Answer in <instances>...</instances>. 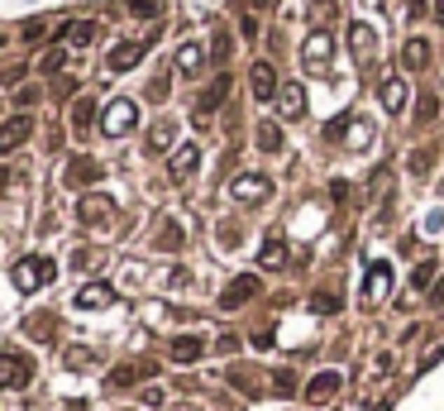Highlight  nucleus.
<instances>
[{"label":"nucleus","mask_w":444,"mask_h":411,"mask_svg":"<svg viewBox=\"0 0 444 411\" xmlns=\"http://www.w3.org/2000/svg\"><path fill=\"white\" fill-rule=\"evenodd\" d=\"M43 282H53V263H48V258L29 253V258L15 263V292H39Z\"/></svg>","instance_id":"f257e3e1"},{"label":"nucleus","mask_w":444,"mask_h":411,"mask_svg":"<svg viewBox=\"0 0 444 411\" xmlns=\"http://www.w3.org/2000/svg\"><path fill=\"white\" fill-rule=\"evenodd\" d=\"M139 125V106H134L130 96H120V101H110V110H105V120H101V130L110 139H125Z\"/></svg>","instance_id":"f03ea898"},{"label":"nucleus","mask_w":444,"mask_h":411,"mask_svg":"<svg viewBox=\"0 0 444 411\" xmlns=\"http://www.w3.org/2000/svg\"><path fill=\"white\" fill-rule=\"evenodd\" d=\"M230 196H235V201H244V206H258V201H268V196H272V182H268V177H258V172H244V177H235V182H230Z\"/></svg>","instance_id":"7ed1b4c3"},{"label":"nucleus","mask_w":444,"mask_h":411,"mask_svg":"<svg viewBox=\"0 0 444 411\" xmlns=\"http://www.w3.org/2000/svg\"><path fill=\"white\" fill-rule=\"evenodd\" d=\"M340 373H335V368H325V373H315L311 378V387H306V402H311V407H330V402H335V392H340Z\"/></svg>","instance_id":"20e7f679"},{"label":"nucleus","mask_w":444,"mask_h":411,"mask_svg":"<svg viewBox=\"0 0 444 411\" xmlns=\"http://www.w3.org/2000/svg\"><path fill=\"white\" fill-rule=\"evenodd\" d=\"M330 53H335L330 34H311V39H306V53H301L306 72H325V67H330Z\"/></svg>","instance_id":"39448f33"},{"label":"nucleus","mask_w":444,"mask_h":411,"mask_svg":"<svg viewBox=\"0 0 444 411\" xmlns=\"http://www.w3.org/2000/svg\"><path fill=\"white\" fill-rule=\"evenodd\" d=\"M29 373H34V363L25 354H0V387H25Z\"/></svg>","instance_id":"423d86ee"},{"label":"nucleus","mask_w":444,"mask_h":411,"mask_svg":"<svg viewBox=\"0 0 444 411\" xmlns=\"http://www.w3.org/2000/svg\"><path fill=\"white\" fill-rule=\"evenodd\" d=\"M277 115H282V120H301V115H306V86L301 82H287L277 91Z\"/></svg>","instance_id":"0eeeda50"},{"label":"nucleus","mask_w":444,"mask_h":411,"mask_svg":"<svg viewBox=\"0 0 444 411\" xmlns=\"http://www.w3.org/2000/svg\"><path fill=\"white\" fill-rule=\"evenodd\" d=\"M406 101H411V86L401 82V77H387V82H382V106L392 110V115H401Z\"/></svg>","instance_id":"6e6552de"},{"label":"nucleus","mask_w":444,"mask_h":411,"mask_svg":"<svg viewBox=\"0 0 444 411\" xmlns=\"http://www.w3.org/2000/svg\"><path fill=\"white\" fill-rule=\"evenodd\" d=\"M254 292H258V277H235V282L225 287V297H220V306H225V311H235V306H239V302H249Z\"/></svg>","instance_id":"1a4fd4ad"},{"label":"nucleus","mask_w":444,"mask_h":411,"mask_svg":"<svg viewBox=\"0 0 444 411\" xmlns=\"http://www.w3.org/2000/svg\"><path fill=\"white\" fill-rule=\"evenodd\" d=\"M277 91H282V86H277V72H272L268 62H258V67H254V96H258V101H277Z\"/></svg>","instance_id":"9d476101"},{"label":"nucleus","mask_w":444,"mask_h":411,"mask_svg":"<svg viewBox=\"0 0 444 411\" xmlns=\"http://www.w3.org/2000/svg\"><path fill=\"white\" fill-rule=\"evenodd\" d=\"M201 354H206V344H201L196 335H182V340H172V349H167V358H172V363H196Z\"/></svg>","instance_id":"9b49d317"},{"label":"nucleus","mask_w":444,"mask_h":411,"mask_svg":"<svg viewBox=\"0 0 444 411\" xmlns=\"http://www.w3.org/2000/svg\"><path fill=\"white\" fill-rule=\"evenodd\" d=\"M110 302H115V292H110L105 282H91V287H81V292H77L81 311H101V306H110Z\"/></svg>","instance_id":"f8f14e48"},{"label":"nucleus","mask_w":444,"mask_h":411,"mask_svg":"<svg viewBox=\"0 0 444 411\" xmlns=\"http://www.w3.org/2000/svg\"><path fill=\"white\" fill-rule=\"evenodd\" d=\"M387 282H392V268H387V263H373V273H368V282H363V302H382Z\"/></svg>","instance_id":"ddd939ff"},{"label":"nucleus","mask_w":444,"mask_h":411,"mask_svg":"<svg viewBox=\"0 0 444 411\" xmlns=\"http://www.w3.org/2000/svg\"><path fill=\"white\" fill-rule=\"evenodd\" d=\"M29 130H34V125H29V115L10 120V125H0V153H10L15 144H25V139H29Z\"/></svg>","instance_id":"4468645a"},{"label":"nucleus","mask_w":444,"mask_h":411,"mask_svg":"<svg viewBox=\"0 0 444 411\" xmlns=\"http://www.w3.org/2000/svg\"><path fill=\"white\" fill-rule=\"evenodd\" d=\"M349 48H354V57H363V62H368V57H373V29L354 25V29H349Z\"/></svg>","instance_id":"2eb2a0df"},{"label":"nucleus","mask_w":444,"mask_h":411,"mask_svg":"<svg viewBox=\"0 0 444 411\" xmlns=\"http://www.w3.org/2000/svg\"><path fill=\"white\" fill-rule=\"evenodd\" d=\"M139 57H144V43H120V48L110 53V67H115V72H125V67L139 62Z\"/></svg>","instance_id":"dca6fc26"},{"label":"nucleus","mask_w":444,"mask_h":411,"mask_svg":"<svg viewBox=\"0 0 444 411\" xmlns=\"http://www.w3.org/2000/svg\"><path fill=\"white\" fill-rule=\"evenodd\" d=\"M177 72H186V77L201 72V43H182L177 48Z\"/></svg>","instance_id":"f3484780"},{"label":"nucleus","mask_w":444,"mask_h":411,"mask_svg":"<svg viewBox=\"0 0 444 411\" xmlns=\"http://www.w3.org/2000/svg\"><path fill=\"white\" fill-rule=\"evenodd\" d=\"M401 62H406V67H425V62H430V43H425V39H411L406 53H401Z\"/></svg>","instance_id":"a211bd4d"},{"label":"nucleus","mask_w":444,"mask_h":411,"mask_svg":"<svg viewBox=\"0 0 444 411\" xmlns=\"http://www.w3.org/2000/svg\"><path fill=\"white\" fill-rule=\"evenodd\" d=\"M191 167H196V144H182V148L172 153V172H177V177H186Z\"/></svg>","instance_id":"6ab92c4d"},{"label":"nucleus","mask_w":444,"mask_h":411,"mask_svg":"<svg viewBox=\"0 0 444 411\" xmlns=\"http://www.w3.org/2000/svg\"><path fill=\"white\" fill-rule=\"evenodd\" d=\"M172 139H177V125H172V120H158L153 134H148V144H153V148H167Z\"/></svg>","instance_id":"aec40b11"},{"label":"nucleus","mask_w":444,"mask_h":411,"mask_svg":"<svg viewBox=\"0 0 444 411\" xmlns=\"http://www.w3.org/2000/svg\"><path fill=\"white\" fill-rule=\"evenodd\" d=\"M81 216H86V220H96V225H101V220L110 216V201H105V196H91V201H81Z\"/></svg>","instance_id":"412c9836"},{"label":"nucleus","mask_w":444,"mask_h":411,"mask_svg":"<svg viewBox=\"0 0 444 411\" xmlns=\"http://www.w3.org/2000/svg\"><path fill=\"white\" fill-rule=\"evenodd\" d=\"M91 39H96V25H86V20L67 25V43H91Z\"/></svg>","instance_id":"4be33fe9"},{"label":"nucleus","mask_w":444,"mask_h":411,"mask_svg":"<svg viewBox=\"0 0 444 411\" xmlns=\"http://www.w3.org/2000/svg\"><path fill=\"white\" fill-rule=\"evenodd\" d=\"M182 244V230L177 225H162V235H158V249H177Z\"/></svg>","instance_id":"5701e85b"},{"label":"nucleus","mask_w":444,"mask_h":411,"mask_svg":"<svg viewBox=\"0 0 444 411\" xmlns=\"http://www.w3.org/2000/svg\"><path fill=\"white\" fill-rule=\"evenodd\" d=\"M430 277H435V263H420V268H416V277H411V282H416L420 292H425V287H430Z\"/></svg>","instance_id":"b1692460"},{"label":"nucleus","mask_w":444,"mask_h":411,"mask_svg":"<svg viewBox=\"0 0 444 411\" xmlns=\"http://www.w3.org/2000/svg\"><path fill=\"white\" fill-rule=\"evenodd\" d=\"M277 392L291 397V392H296V378H291V373H277Z\"/></svg>","instance_id":"393cba45"},{"label":"nucleus","mask_w":444,"mask_h":411,"mask_svg":"<svg viewBox=\"0 0 444 411\" xmlns=\"http://www.w3.org/2000/svg\"><path fill=\"white\" fill-rule=\"evenodd\" d=\"M277 258H282V244H277V239H272V244L263 249V263H277Z\"/></svg>","instance_id":"a878e982"},{"label":"nucleus","mask_w":444,"mask_h":411,"mask_svg":"<svg viewBox=\"0 0 444 411\" xmlns=\"http://www.w3.org/2000/svg\"><path fill=\"white\" fill-rule=\"evenodd\" d=\"M435 20H440V25H444V0H435Z\"/></svg>","instance_id":"bb28decb"},{"label":"nucleus","mask_w":444,"mask_h":411,"mask_svg":"<svg viewBox=\"0 0 444 411\" xmlns=\"http://www.w3.org/2000/svg\"><path fill=\"white\" fill-rule=\"evenodd\" d=\"M0 43H5V29H0Z\"/></svg>","instance_id":"cd10ccee"},{"label":"nucleus","mask_w":444,"mask_h":411,"mask_svg":"<svg viewBox=\"0 0 444 411\" xmlns=\"http://www.w3.org/2000/svg\"><path fill=\"white\" fill-rule=\"evenodd\" d=\"M0 182H5V172H0Z\"/></svg>","instance_id":"c85d7f7f"}]
</instances>
